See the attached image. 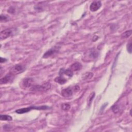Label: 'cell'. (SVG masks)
<instances>
[{"mask_svg": "<svg viewBox=\"0 0 132 132\" xmlns=\"http://www.w3.org/2000/svg\"><path fill=\"white\" fill-rule=\"evenodd\" d=\"M50 108V107L48 106H30L26 108H23L19 109L16 111V113L18 114H23L30 112L32 109H37V110H46Z\"/></svg>", "mask_w": 132, "mask_h": 132, "instance_id": "obj_1", "label": "cell"}, {"mask_svg": "<svg viewBox=\"0 0 132 132\" xmlns=\"http://www.w3.org/2000/svg\"><path fill=\"white\" fill-rule=\"evenodd\" d=\"M51 85L50 83H48L44 84L42 85H35L32 86L30 90L32 91H47L51 88Z\"/></svg>", "mask_w": 132, "mask_h": 132, "instance_id": "obj_2", "label": "cell"}, {"mask_svg": "<svg viewBox=\"0 0 132 132\" xmlns=\"http://www.w3.org/2000/svg\"><path fill=\"white\" fill-rule=\"evenodd\" d=\"M25 71V67L22 65L21 64H16L11 68L10 70V72L11 74L14 75H17L22 73Z\"/></svg>", "mask_w": 132, "mask_h": 132, "instance_id": "obj_3", "label": "cell"}, {"mask_svg": "<svg viewBox=\"0 0 132 132\" xmlns=\"http://www.w3.org/2000/svg\"><path fill=\"white\" fill-rule=\"evenodd\" d=\"M14 32L13 29H6L2 30L0 34V38L1 40H5L11 36H12Z\"/></svg>", "mask_w": 132, "mask_h": 132, "instance_id": "obj_4", "label": "cell"}, {"mask_svg": "<svg viewBox=\"0 0 132 132\" xmlns=\"http://www.w3.org/2000/svg\"><path fill=\"white\" fill-rule=\"evenodd\" d=\"M14 78V75L9 73V74H6L3 78H2L0 80V83L1 85L6 84L8 83L12 82Z\"/></svg>", "mask_w": 132, "mask_h": 132, "instance_id": "obj_5", "label": "cell"}, {"mask_svg": "<svg viewBox=\"0 0 132 132\" xmlns=\"http://www.w3.org/2000/svg\"><path fill=\"white\" fill-rule=\"evenodd\" d=\"M59 49H60V48L58 47H54L52 48V49H51L50 50H49V51H48L47 52H46L45 53V54L43 55V57L45 58H47L52 56L53 55H54V54L57 53L59 51Z\"/></svg>", "mask_w": 132, "mask_h": 132, "instance_id": "obj_6", "label": "cell"}, {"mask_svg": "<svg viewBox=\"0 0 132 132\" xmlns=\"http://www.w3.org/2000/svg\"><path fill=\"white\" fill-rule=\"evenodd\" d=\"M102 6V3L101 1H96L93 2L90 6V10L92 12H94L98 10Z\"/></svg>", "mask_w": 132, "mask_h": 132, "instance_id": "obj_7", "label": "cell"}, {"mask_svg": "<svg viewBox=\"0 0 132 132\" xmlns=\"http://www.w3.org/2000/svg\"><path fill=\"white\" fill-rule=\"evenodd\" d=\"M73 94V91L71 88L68 87L61 91V95L65 97H68Z\"/></svg>", "mask_w": 132, "mask_h": 132, "instance_id": "obj_8", "label": "cell"}, {"mask_svg": "<svg viewBox=\"0 0 132 132\" xmlns=\"http://www.w3.org/2000/svg\"><path fill=\"white\" fill-rule=\"evenodd\" d=\"M34 82V80L32 78H25L22 82V85L25 88H28L30 87Z\"/></svg>", "mask_w": 132, "mask_h": 132, "instance_id": "obj_9", "label": "cell"}, {"mask_svg": "<svg viewBox=\"0 0 132 132\" xmlns=\"http://www.w3.org/2000/svg\"><path fill=\"white\" fill-rule=\"evenodd\" d=\"M59 75H63V74H64L65 75L70 77V78H71V77L73 75V72L70 69L64 70L63 69H61L59 71Z\"/></svg>", "mask_w": 132, "mask_h": 132, "instance_id": "obj_10", "label": "cell"}, {"mask_svg": "<svg viewBox=\"0 0 132 132\" xmlns=\"http://www.w3.org/2000/svg\"><path fill=\"white\" fill-rule=\"evenodd\" d=\"M82 68V65L79 62H75L71 65L70 69L71 71H79Z\"/></svg>", "mask_w": 132, "mask_h": 132, "instance_id": "obj_11", "label": "cell"}, {"mask_svg": "<svg viewBox=\"0 0 132 132\" xmlns=\"http://www.w3.org/2000/svg\"><path fill=\"white\" fill-rule=\"evenodd\" d=\"M55 82H56V83L60 85H63L67 82V80H66V79L64 78L63 76L59 75V76L56 77V78L55 79Z\"/></svg>", "mask_w": 132, "mask_h": 132, "instance_id": "obj_12", "label": "cell"}, {"mask_svg": "<svg viewBox=\"0 0 132 132\" xmlns=\"http://www.w3.org/2000/svg\"><path fill=\"white\" fill-rule=\"evenodd\" d=\"M0 119L1 121H12L13 120V118L9 115H1Z\"/></svg>", "mask_w": 132, "mask_h": 132, "instance_id": "obj_13", "label": "cell"}, {"mask_svg": "<svg viewBox=\"0 0 132 132\" xmlns=\"http://www.w3.org/2000/svg\"><path fill=\"white\" fill-rule=\"evenodd\" d=\"M93 74L91 72H87L85 74H84L83 76V80H88V79H90L93 77Z\"/></svg>", "mask_w": 132, "mask_h": 132, "instance_id": "obj_14", "label": "cell"}, {"mask_svg": "<svg viewBox=\"0 0 132 132\" xmlns=\"http://www.w3.org/2000/svg\"><path fill=\"white\" fill-rule=\"evenodd\" d=\"M71 106L68 103H63L61 105V108L64 111H67L70 108Z\"/></svg>", "mask_w": 132, "mask_h": 132, "instance_id": "obj_15", "label": "cell"}, {"mask_svg": "<svg viewBox=\"0 0 132 132\" xmlns=\"http://www.w3.org/2000/svg\"><path fill=\"white\" fill-rule=\"evenodd\" d=\"M131 34V30H127L125 32H124L123 34L122 35L121 37L122 38H128V37H129Z\"/></svg>", "mask_w": 132, "mask_h": 132, "instance_id": "obj_16", "label": "cell"}, {"mask_svg": "<svg viewBox=\"0 0 132 132\" xmlns=\"http://www.w3.org/2000/svg\"><path fill=\"white\" fill-rule=\"evenodd\" d=\"M0 19H1V22L4 21H7L9 20V18L7 16L4 15H1L0 16Z\"/></svg>", "mask_w": 132, "mask_h": 132, "instance_id": "obj_17", "label": "cell"}, {"mask_svg": "<svg viewBox=\"0 0 132 132\" xmlns=\"http://www.w3.org/2000/svg\"><path fill=\"white\" fill-rule=\"evenodd\" d=\"M112 110L114 113H117L119 111V107L118 105H115L112 107Z\"/></svg>", "mask_w": 132, "mask_h": 132, "instance_id": "obj_18", "label": "cell"}, {"mask_svg": "<svg viewBox=\"0 0 132 132\" xmlns=\"http://www.w3.org/2000/svg\"><path fill=\"white\" fill-rule=\"evenodd\" d=\"M127 50L128 51V52L129 53H131V41H130L128 44H127Z\"/></svg>", "mask_w": 132, "mask_h": 132, "instance_id": "obj_19", "label": "cell"}, {"mask_svg": "<svg viewBox=\"0 0 132 132\" xmlns=\"http://www.w3.org/2000/svg\"><path fill=\"white\" fill-rule=\"evenodd\" d=\"M8 12L11 14H14L15 13V8L13 7H10L8 10Z\"/></svg>", "mask_w": 132, "mask_h": 132, "instance_id": "obj_20", "label": "cell"}, {"mask_svg": "<svg viewBox=\"0 0 132 132\" xmlns=\"http://www.w3.org/2000/svg\"><path fill=\"white\" fill-rule=\"evenodd\" d=\"M74 90L75 91H78L80 90V87L79 86H75L74 88Z\"/></svg>", "mask_w": 132, "mask_h": 132, "instance_id": "obj_21", "label": "cell"}, {"mask_svg": "<svg viewBox=\"0 0 132 132\" xmlns=\"http://www.w3.org/2000/svg\"><path fill=\"white\" fill-rule=\"evenodd\" d=\"M7 61V59L5 58H3V57H1V62L3 63V62H5V61Z\"/></svg>", "mask_w": 132, "mask_h": 132, "instance_id": "obj_22", "label": "cell"}]
</instances>
